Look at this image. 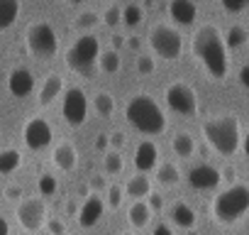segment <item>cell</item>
<instances>
[{
  "instance_id": "obj_1",
  "label": "cell",
  "mask_w": 249,
  "mask_h": 235,
  "mask_svg": "<svg viewBox=\"0 0 249 235\" xmlns=\"http://www.w3.org/2000/svg\"><path fill=\"white\" fill-rule=\"evenodd\" d=\"M193 54L200 59L210 78L227 76V44L215 25H200L193 35Z\"/></svg>"
},
{
  "instance_id": "obj_2",
  "label": "cell",
  "mask_w": 249,
  "mask_h": 235,
  "mask_svg": "<svg viewBox=\"0 0 249 235\" xmlns=\"http://www.w3.org/2000/svg\"><path fill=\"white\" fill-rule=\"evenodd\" d=\"M124 118H127V123L137 133L149 135V137H157L166 130V115H164L161 105L147 93H137L127 100Z\"/></svg>"
},
{
  "instance_id": "obj_3",
  "label": "cell",
  "mask_w": 249,
  "mask_h": 235,
  "mask_svg": "<svg viewBox=\"0 0 249 235\" xmlns=\"http://www.w3.org/2000/svg\"><path fill=\"white\" fill-rule=\"evenodd\" d=\"M205 142L222 157H234L242 145V125L237 115H217L203 123Z\"/></svg>"
},
{
  "instance_id": "obj_4",
  "label": "cell",
  "mask_w": 249,
  "mask_h": 235,
  "mask_svg": "<svg viewBox=\"0 0 249 235\" xmlns=\"http://www.w3.org/2000/svg\"><path fill=\"white\" fill-rule=\"evenodd\" d=\"M213 220L220 225H234L249 213V186L247 184H232L222 189L213 203H210Z\"/></svg>"
},
{
  "instance_id": "obj_5",
  "label": "cell",
  "mask_w": 249,
  "mask_h": 235,
  "mask_svg": "<svg viewBox=\"0 0 249 235\" xmlns=\"http://www.w3.org/2000/svg\"><path fill=\"white\" fill-rule=\"evenodd\" d=\"M100 39L95 35H81L66 52V66L81 76H90L100 61Z\"/></svg>"
},
{
  "instance_id": "obj_6",
  "label": "cell",
  "mask_w": 249,
  "mask_h": 235,
  "mask_svg": "<svg viewBox=\"0 0 249 235\" xmlns=\"http://www.w3.org/2000/svg\"><path fill=\"white\" fill-rule=\"evenodd\" d=\"M149 47L154 49L157 57H161L166 61H176L183 54V37L178 30L161 22L149 30Z\"/></svg>"
},
{
  "instance_id": "obj_7",
  "label": "cell",
  "mask_w": 249,
  "mask_h": 235,
  "mask_svg": "<svg viewBox=\"0 0 249 235\" xmlns=\"http://www.w3.org/2000/svg\"><path fill=\"white\" fill-rule=\"evenodd\" d=\"M25 39H27L30 52H32L35 57H39V59H49V57H54L56 49H59L56 30H54L49 22H32V25L27 27Z\"/></svg>"
},
{
  "instance_id": "obj_8",
  "label": "cell",
  "mask_w": 249,
  "mask_h": 235,
  "mask_svg": "<svg viewBox=\"0 0 249 235\" xmlns=\"http://www.w3.org/2000/svg\"><path fill=\"white\" fill-rule=\"evenodd\" d=\"M164 98H166V105L178 115H196L198 113V93L183 81L169 83Z\"/></svg>"
},
{
  "instance_id": "obj_9",
  "label": "cell",
  "mask_w": 249,
  "mask_h": 235,
  "mask_svg": "<svg viewBox=\"0 0 249 235\" xmlns=\"http://www.w3.org/2000/svg\"><path fill=\"white\" fill-rule=\"evenodd\" d=\"M61 115H64V120L71 128H81L86 123V118H88V98H86L83 88H78V86L66 88L64 100H61Z\"/></svg>"
},
{
  "instance_id": "obj_10",
  "label": "cell",
  "mask_w": 249,
  "mask_h": 235,
  "mask_svg": "<svg viewBox=\"0 0 249 235\" xmlns=\"http://www.w3.org/2000/svg\"><path fill=\"white\" fill-rule=\"evenodd\" d=\"M18 223L27 233H39L47 223V203L42 198H22L18 206Z\"/></svg>"
},
{
  "instance_id": "obj_11",
  "label": "cell",
  "mask_w": 249,
  "mask_h": 235,
  "mask_svg": "<svg viewBox=\"0 0 249 235\" xmlns=\"http://www.w3.org/2000/svg\"><path fill=\"white\" fill-rule=\"evenodd\" d=\"M22 140H25V145H27L30 150L39 152V150L49 147L52 140H54L52 125L44 120V118L35 115V118H30V120L25 123V128H22Z\"/></svg>"
},
{
  "instance_id": "obj_12",
  "label": "cell",
  "mask_w": 249,
  "mask_h": 235,
  "mask_svg": "<svg viewBox=\"0 0 249 235\" xmlns=\"http://www.w3.org/2000/svg\"><path fill=\"white\" fill-rule=\"evenodd\" d=\"M220 181H222L220 169H215V167H210V164H196V167H191V172H188V184H191L193 189H198V191H210V189H215Z\"/></svg>"
},
{
  "instance_id": "obj_13",
  "label": "cell",
  "mask_w": 249,
  "mask_h": 235,
  "mask_svg": "<svg viewBox=\"0 0 249 235\" xmlns=\"http://www.w3.org/2000/svg\"><path fill=\"white\" fill-rule=\"evenodd\" d=\"M8 88H10V93H13L15 98L30 96V93L35 91V76H32V71H30L27 66L13 69L10 76H8Z\"/></svg>"
},
{
  "instance_id": "obj_14",
  "label": "cell",
  "mask_w": 249,
  "mask_h": 235,
  "mask_svg": "<svg viewBox=\"0 0 249 235\" xmlns=\"http://www.w3.org/2000/svg\"><path fill=\"white\" fill-rule=\"evenodd\" d=\"M103 213H105L103 198H100L98 194H90V196L83 201V206L78 208V223H81V228H93V225L103 218Z\"/></svg>"
},
{
  "instance_id": "obj_15",
  "label": "cell",
  "mask_w": 249,
  "mask_h": 235,
  "mask_svg": "<svg viewBox=\"0 0 249 235\" xmlns=\"http://www.w3.org/2000/svg\"><path fill=\"white\" fill-rule=\"evenodd\" d=\"M135 167L140 169V174H147V172H152L154 167H159V147H157L152 140H144V142L137 145Z\"/></svg>"
},
{
  "instance_id": "obj_16",
  "label": "cell",
  "mask_w": 249,
  "mask_h": 235,
  "mask_svg": "<svg viewBox=\"0 0 249 235\" xmlns=\"http://www.w3.org/2000/svg\"><path fill=\"white\" fill-rule=\"evenodd\" d=\"M169 15L178 25H193L198 18V8L193 0H171L169 3Z\"/></svg>"
},
{
  "instance_id": "obj_17",
  "label": "cell",
  "mask_w": 249,
  "mask_h": 235,
  "mask_svg": "<svg viewBox=\"0 0 249 235\" xmlns=\"http://www.w3.org/2000/svg\"><path fill=\"white\" fill-rule=\"evenodd\" d=\"M169 218L174 220V225L176 228H183L186 233L196 225V220H198V213H196V208L193 206H188L186 201H176L174 206H171V211H169Z\"/></svg>"
},
{
  "instance_id": "obj_18",
  "label": "cell",
  "mask_w": 249,
  "mask_h": 235,
  "mask_svg": "<svg viewBox=\"0 0 249 235\" xmlns=\"http://www.w3.org/2000/svg\"><path fill=\"white\" fill-rule=\"evenodd\" d=\"M52 159H54V164L61 172H73L76 164H78V152H76V147L71 142H59L54 147V152H52Z\"/></svg>"
},
{
  "instance_id": "obj_19",
  "label": "cell",
  "mask_w": 249,
  "mask_h": 235,
  "mask_svg": "<svg viewBox=\"0 0 249 235\" xmlns=\"http://www.w3.org/2000/svg\"><path fill=\"white\" fill-rule=\"evenodd\" d=\"M61 91H64V78H61L59 74H49V76L44 78L42 88H39V103H42V105H52V103L61 96Z\"/></svg>"
},
{
  "instance_id": "obj_20",
  "label": "cell",
  "mask_w": 249,
  "mask_h": 235,
  "mask_svg": "<svg viewBox=\"0 0 249 235\" xmlns=\"http://www.w3.org/2000/svg\"><path fill=\"white\" fill-rule=\"evenodd\" d=\"M124 194H127L132 201H144V198H149V196H152V181H149V176H144V174L132 176V179L127 181V186H124Z\"/></svg>"
},
{
  "instance_id": "obj_21",
  "label": "cell",
  "mask_w": 249,
  "mask_h": 235,
  "mask_svg": "<svg viewBox=\"0 0 249 235\" xmlns=\"http://www.w3.org/2000/svg\"><path fill=\"white\" fill-rule=\"evenodd\" d=\"M152 218V208L147 201H132V206L127 208V220L132 228H144Z\"/></svg>"
},
{
  "instance_id": "obj_22",
  "label": "cell",
  "mask_w": 249,
  "mask_h": 235,
  "mask_svg": "<svg viewBox=\"0 0 249 235\" xmlns=\"http://www.w3.org/2000/svg\"><path fill=\"white\" fill-rule=\"evenodd\" d=\"M20 15V0H0V32L10 30Z\"/></svg>"
},
{
  "instance_id": "obj_23",
  "label": "cell",
  "mask_w": 249,
  "mask_h": 235,
  "mask_svg": "<svg viewBox=\"0 0 249 235\" xmlns=\"http://www.w3.org/2000/svg\"><path fill=\"white\" fill-rule=\"evenodd\" d=\"M20 164H22V155L18 150L8 147L0 152V174H13L20 169Z\"/></svg>"
},
{
  "instance_id": "obj_24",
  "label": "cell",
  "mask_w": 249,
  "mask_h": 235,
  "mask_svg": "<svg viewBox=\"0 0 249 235\" xmlns=\"http://www.w3.org/2000/svg\"><path fill=\"white\" fill-rule=\"evenodd\" d=\"M171 147H174V152H176L178 157H191V155L196 152V140H193L191 133H176Z\"/></svg>"
},
{
  "instance_id": "obj_25",
  "label": "cell",
  "mask_w": 249,
  "mask_h": 235,
  "mask_svg": "<svg viewBox=\"0 0 249 235\" xmlns=\"http://www.w3.org/2000/svg\"><path fill=\"white\" fill-rule=\"evenodd\" d=\"M178 179H181V172H178V167H176L174 162L159 164V169H157V181H159V184L174 186V184H178Z\"/></svg>"
},
{
  "instance_id": "obj_26",
  "label": "cell",
  "mask_w": 249,
  "mask_h": 235,
  "mask_svg": "<svg viewBox=\"0 0 249 235\" xmlns=\"http://www.w3.org/2000/svg\"><path fill=\"white\" fill-rule=\"evenodd\" d=\"M98 66H100V71H105V74H117L120 66H122V59H120L117 49H105V52L100 54Z\"/></svg>"
},
{
  "instance_id": "obj_27",
  "label": "cell",
  "mask_w": 249,
  "mask_h": 235,
  "mask_svg": "<svg viewBox=\"0 0 249 235\" xmlns=\"http://www.w3.org/2000/svg\"><path fill=\"white\" fill-rule=\"evenodd\" d=\"M247 39H249V35H247V30H244L242 25H232V27L227 30V35H225V44H227L230 49H239V47H244Z\"/></svg>"
},
{
  "instance_id": "obj_28",
  "label": "cell",
  "mask_w": 249,
  "mask_h": 235,
  "mask_svg": "<svg viewBox=\"0 0 249 235\" xmlns=\"http://www.w3.org/2000/svg\"><path fill=\"white\" fill-rule=\"evenodd\" d=\"M95 113L98 115H103V118H110L112 113H115V98L107 93V91H100V93H95Z\"/></svg>"
},
{
  "instance_id": "obj_29",
  "label": "cell",
  "mask_w": 249,
  "mask_h": 235,
  "mask_svg": "<svg viewBox=\"0 0 249 235\" xmlns=\"http://www.w3.org/2000/svg\"><path fill=\"white\" fill-rule=\"evenodd\" d=\"M103 167H105V174H120L122 167H124V159H122V155L117 150H110V152H105Z\"/></svg>"
},
{
  "instance_id": "obj_30",
  "label": "cell",
  "mask_w": 249,
  "mask_h": 235,
  "mask_svg": "<svg viewBox=\"0 0 249 235\" xmlns=\"http://www.w3.org/2000/svg\"><path fill=\"white\" fill-rule=\"evenodd\" d=\"M122 22L127 25V27L140 25V22H142V8H140V5H135V3H130L127 8L122 10Z\"/></svg>"
},
{
  "instance_id": "obj_31",
  "label": "cell",
  "mask_w": 249,
  "mask_h": 235,
  "mask_svg": "<svg viewBox=\"0 0 249 235\" xmlns=\"http://www.w3.org/2000/svg\"><path fill=\"white\" fill-rule=\"evenodd\" d=\"M98 20H100V18H98L95 10H83V13L76 18V27H78V30H90V27L98 25Z\"/></svg>"
},
{
  "instance_id": "obj_32",
  "label": "cell",
  "mask_w": 249,
  "mask_h": 235,
  "mask_svg": "<svg viewBox=\"0 0 249 235\" xmlns=\"http://www.w3.org/2000/svg\"><path fill=\"white\" fill-rule=\"evenodd\" d=\"M37 189H39L42 196H54V194H56V176H52V174H42L39 181H37Z\"/></svg>"
},
{
  "instance_id": "obj_33",
  "label": "cell",
  "mask_w": 249,
  "mask_h": 235,
  "mask_svg": "<svg viewBox=\"0 0 249 235\" xmlns=\"http://www.w3.org/2000/svg\"><path fill=\"white\" fill-rule=\"evenodd\" d=\"M107 206L110 208H117L120 203H122V198H124V189L122 186H117V184H112V186H107Z\"/></svg>"
},
{
  "instance_id": "obj_34",
  "label": "cell",
  "mask_w": 249,
  "mask_h": 235,
  "mask_svg": "<svg viewBox=\"0 0 249 235\" xmlns=\"http://www.w3.org/2000/svg\"><path fill=\"white\" fill-rule=\"evenodd\" d=\"M220 3H222L225 13H230V15H237L249 8V0H220Z\"/></svg>"
},
{
  "instance_id": "obj_35",
  "label": "cell",
  "mask_w": 249,
  "mask_h": 235,
  "mask_svg": "<svg viewBox=\"0 0 249 235\" xmlns=\"http://www.w3.org/2000/svg\"><path fill=\"white\" fill-rule=\"evenodd\" d=\"M103 22H105L107 27L120 25V22H122V10H120L117 5H110V8L105 10V15H103Z\"/></svg>"
},
{
  "instance_id": "obj_36",
  "label": "cell",
  "mask_w": 249,
  "mask_h": 235,
  "mask_svg": "<svg viewBox=\"0 0 249 235\" xmlns=\"http://www.w3.org/2000/svg\"><path fill=\"white\" fill-rule=\"evenodd\" d=\"M154 69H157V64H154V59H152V57L142 54V57L137 59V71H140L142 76H147V74H154Z\"/></svg>"
},
{
  "instance_id": "obj_37",
  "label": "cell",
  "mask_w": 249,
  "mask_h": 235,
  "mask_svg": "<svg viewBox=\"0 0 249 235\" xmlns=\"http://www.w3.org/2000/svg\"><path fill=\"white\" fill-rule=\"evenodd\" d=\"M147 203H149L152 213H161V211H164V196H161V194H152V196L147 198Z\"/></svg>"
},
{
  "instance_id": "obj_38",
  "label": "cell",
  "mask_w": 249,
  "mask_h": 235,
  "mask_svg": "<svg viewBox=\"0 0 249 235\" xmlns=\"http://www.w3.org/2000/svg\"><path fill=\"white\" fill-rule=\"evenodd\" d=\"M47 228H49L52 235H66V225H64V220H59V218L47 220Z\"/></svg>"
},
{
  "instance_id": "obj_39",
  "label": "cell",
  "mask_w": 249,
  "mask_h": 235,
  "mask_svg": "<svg viewBox=\"0 0 249 235\" xmlns=\"http://www.w3.org/2000/svg\"><path fill=\"white\" fill-rule=\"evenodd\" d=\"M5 198H8V201H20V198H22V189L15 186V184H13V186H5Z\"/></svg>"
},
{
  "instance_id": "obj_40",
  "label": "cell",
  "mask_w": 249,
  "mask_h": 235,
  "mask_svg": "<svg viewBox=\"0 0 249 235\" xmlns=\"http://www.w3.org/2000/svg\"><path fill=\"white\" fill-rule=\"evenodd\" d=\"M90 189H93L95 194H98V191H103V189L107 191V186H105V179H103V176H93V179H90Z\"/></svg>"
},
{
  "instance_id": "obj_41",
  "label": "cell",
  "mask_w": 249,
  "mask_h": 235,
  "mask_svg": "<svg viewBox=\"0 0 249 235\" xmlns=\"http://www.w3.org/2000/svg\"><path fill=\"white\" fill-rule=\"evenodd\" d=\"M239 83H242L244 88H249V64H244V66L239 69Z\"/></svg>"
},
{
  "instance_id": "obj_42",
  "label": "cell",
  "mask_w": 249,
  "mask_h": 235,
  "mask_svg": "<svg viewBox=\"0 0 249 235\" xmlns=\"http://www.w3.org/2000/svg\"><path fill=\"white\" fill-rule=\"evenodd\" d=\"M107 145H110V137L100 133V135L95 137V150H107Z\"/></svg>"
},
{
  "instance_id": "obj_43",
  "label": "cell",
  "mask_w": 249,
  "mask_h": 235,
  "mask_svg": "<svg viewBox=\"0 0 249 235\" xmlns=\"http://www.w3.org/2000/svg\"><path fill=\"white\" fill-rule=\"evenodd\" d=\"M154 235H174V230L166 223H159V225H154Z\"/></svg>"
},
{
  "instance_id": "obj_44",
  "label": "cell",
  "mask_w": 249,
  "mask_h": 235,
  "mask_svg": "<svg viewBox=\"0 0 249 235\" xmlns=\"http://www.w3.org/2000/svg\"><path fill=\"white\" fill-rule=\"evenodd\" d=\"M110 145H112V147H122V145H124V135H122V133L110 135Z\"/></svg>"
},
{
  "instance_id": "obj_45",
  "label": "cell",
  "mask_w": 249,
  "mask_h": 235,
  "mask_svg": "<svg viewBox=\"0 0 249 235\" xmlns=\"http://www.w3.org/2000/svg\"><path fill=\"white\" fill-rule=\"evenodd\" d=\"M0 235H10V223L0 215Z\"/></svg>"
},
{
  "instance_id": "obj_46",
  "label": "cell",
  "mask_w": 249,
  "mask_h": 235,
  "mask_svg": "<svg viewBox=\"0 0 249 235\" xmlns=\"http://www.w3.org/2000/svg\"><path fill=\"white\" fill-rule=\"evenodd\" d=\"M242 150H244V155H247V159H249V130H247V135H244V140H242Z\"/></svg>"
},
{
  "instance_id": "obj_47",
  "label": "cell",
  "mask_w": 249,
  "mask_h": 235,
  "mask_svg": "<svg viewBox=\"0 0 249 235\" xmlns=\"http://www.w3.org/2000/svg\"><path fill=\"white\" fill-rule=\"evenodd\" d=\"M122 44H124V37H122V35H115V37H112V47L117 49V47H122Z\"/></svg>"
},
{
  "instance_id": "obj_48",
  "label": "cell",
  "mask_w": 249,
  "mask_h": 235,
  "mask_svg": "<svg viewBox=\"0 0 249 235\" xmlns=\"http://www.w3.org/2000/svg\"><path fill=\"white\" fill-rule=\"evenodd\" d=\"M234 174H237V172H234L232 167H227V169H225V176H222V179H230V181H234Z\"/></svg>"
},
{
  "instance_id": "obj_49",
  "label": "cell",
  "mask_w": 249,
  "mask_h": 235,
  "mask_svg": "<svg viewBox=\"0 0 249 235\" xmlns=\"http://www.w3.org/2000/svg\"><path fill=\"white\" fill-rule=\"evenodd\" d=\"M127 44H130V49H140V39H137V37H130Z\"/></svg>"
},
{
  "instance_id": "obj_50",
  "label": "cell",
  "mask_w": 249,
  "mask_h": 235,
  "mask_svg": "<svg viewBox=\"0 0 249 235\" xmlns=\"http://www.w3.org/2000/svg\"><path fill=\"white\" fill-rule=\"evenodd\" d=\"M69 3H71V5H78V3H81V0H69Z\"/></svg>"
},
{
  "instance_id": "obj_51",
  "label": "cell",
  "mask_w": 249,
  "mask_h": 235,
  "mask_svg": "<svg viewBox=\"0 0 249 235\" xmlns=\"http://www.w3.org/2000/svg\"><path fill=\"white\" fill-rule=\"evenodd\" d=\"M186 235H198V233H196V230H188V233H186Z\"/></svg>"
},
{
  "instance_id": "obj_52",
  "label": "cell",
  "mask_w": 249,
  "mask_h": 235,
  "mask_svg": "<svg viewBox=\"0 0 249 235\" xmlns=\"http://www.w3.org/2000/svg\"><path fill=\"white\" fill-rule=\"evenodd\" d=\"M120 235H135V233H127V230H124V233H120Z\"/></svg>"
},
{
  "instance_id": "obj_53",
  "label": "cell",
  "mask_w": 249,
  "mask_h": 235,
  "mask_svg": "<svg viewBox=\"0 0 249 235\" xmlns=\"http://www.w3.org/2000/svg\"><path fill=\"white\" fill-rule=\"evenodd\" d=\"M144 3H147V5H152V3H154V0H144Z\"/></svg>"
}]
</instances>
